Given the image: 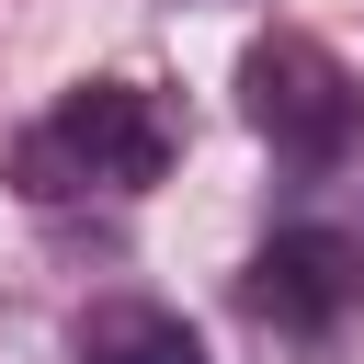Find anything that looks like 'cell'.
Here are the masks:
<instances>
[{
    "mask_svg": "<svg viewBox=\"0 0 364 364\" xmlns=\"http://www.w3.org/2000/svg\"><path fill=\"white\" fill-rule=\"evenodd\" d=\"M239 114L284 171L273 228H318L364 250V91L341 80V57L318 34H262L239 57Z\"/></svg>",
    "mask_w": 364,
    "mask_h": 364,
    "instance_id": "6da1fadb",
    "label": "cell"
},
{
    "mask_svg": "<svg viewBox=\"0 0 364 364\" xmlns=\"http://www.w3.org/2000/svg\"><path fill=\"white\" fill-rule=\"evenodd\" d=\"M182 159V102L159 80H68L23 136H11V193L34 216H91L159 193Z\"/></svg>",
    "mask_w": 364,
    "mask_h": 364,
    "instance_id": "7a4b0ae2",
    "label": "cell"
},
{
    "mask_svg": "<svg viewBox=\"0 0 364 364\" xmlns=\"http://www.w3.org/2000/svg\"><path fill=\"white\" fill-rule=\"evenodd\" d=\"M364 296V250L353 239H318V228H273L239 273V307L262 341H330Z\"/></svg>",
    "mask_w": 364,
    "mask_h": 364,
    "instance_id": "3957f363",
    "label": "cell"
},
{
    "mask_svg": "<svg viewBox=\"0 0 364 364\" xmlns=\"http://www.w3.org/2000/svg\"><path fill=\"white\" fill-rule=\"evenodd\" d=\"M80 364H205V341H193V318L159 307V296H102V307L80 318Z\"/></svg>",
    "mask_w": 364,
    "mask_h": 364,
    "instance_id": "277c9868",
    "label": "cell"
},
{
    "mask_svg": "<svg viewBox=\"0 0 364 364\" xmlns=\"http://www.w3.org/2000/svg\"><path fill=\"white\" fill-rule=\"evenodd\" d=\"M0 364H80V330H57L46 307H0Z\"/></svg>",
    "mask_w": 364,
    "mask_h": 364,
    "instance_id": "5b68a950",
    "label": "cell"
}]
</instances>
